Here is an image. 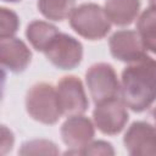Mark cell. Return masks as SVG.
Listing matches in <instances>:
<instances>
[{"instance_id": "obj_19", "label": "cell", "mask_w": 156, "mask_h": 156, "mask_svg": "<svg viewBox=\"0 0 156 156\" xmlns=\"http://www.w3.org/2000/svg\"><path fill=\"white\" fill-rule=\"evenodd\" d=\"M1 155H5L9 150L12 149L13 145V135L12 132L9 130L5 126H1Z\"/></svg>"}, {"instance_id": "obj_4", "label": "cell", "mask_w": 156, "mask_h": 156, "mask_svg": "<svg viewBox=\"0 0 156 156\" xmlns=\"http://www.w3.org/2000/svg\"><path fill=\"white\" fill-rule=\"evenodd\" d=\"M85 82L95 104L118 98L121 85L113 67L108 63H95L85 73Z\"/></svg>"}, {"instance_id": "obj_5", "label": "cell", "mask_w": 156, "mask_h": 156, "mask_svg": "<svg viewBox=\"0 0 156 156\" xmlns=\"http://www.w3.org/2000/svg\"><path fill=\"white\" fill-rule=\"evenodd\" d=\"M46 58L60 69L76 68L83 57V46L73 37L58 33L44 51Z\"/></svg>"}, {"instance_id": "obj_9", "label": "cell", "mask_w": 156, "mask_h": 156, "mask_svg": "<svg viewBox=\"0 0 156 156\" xmlns=\"http://www.w3.org/2000/svg\"><path fill=\"white\" fill-rule=\"evenodd\" d=\"M112 56L123 62H135L146 56L140 35L134 30H118L112 34L108 41Z\"/></svg>"}, {"instance_id": "obj_6", "label": "cell", "mask_w": 156, "mask_h": 156, "mask_svg": "<svg viewBox=\"0 0 156 156\" xmlns=\"http://www.w3.org/2000/svg\"><path fill=\"white\" fill-rule=\"evenodd\" d=\"M95 105L93 118L98 129L107 135L118 134L128 121V112L123 100L112 98Z\"/></svg>"}, {"instance_id": "obj_15", "label": "cell", "mask_w": 156, "mask_h": 156, "mask_svg": "<svg viewBox=\"0 0 156 156\" xmlns=\"http://www.w3.org/2000/svg\"><path fill=\"white\" fill-rule=\"evenodd\" d=\"M76 0H38L40 13L51 21H63L74 10Z\"/></svg>"}, {"instance_id": "obj_10", "label": "cell", "mask_w": 156, "mask_h": 156, "mask_svg": "<svg viewBox=\"0 0 156 156\" xmlns=\"http://www.w3.org/2000/svg\"><path fill=\"white\" fill-rule=\"evenodd\" d=\"M94 134V124L88 117L80 115L69 116L61 127V136L63 143L74 150H69L66 154H78L82 147L93 140Z\"/></svg>"}, {"instance_id": "obj_18", "label": "cell", "mask_w": 156, "mask_h": 156, "mask_svg": "<svg viewBox=\"0 0 156 156\" xmlns=\"http://www.w3.org/2000/svg\"><path fill=\"white\" fill-rule=\"evenodd\" d=\"M79 155H115V151L112 149V145L110 143L102 141V140H98L94 143H89L88 145H85L84 147H82L78 151Z\"/></svg>"}, {"instance_id": "obj_2", "label": "cell", "mask_w": 156, "mask_h": 156, "mask_svg": "<svg viewBox=\"0 0 156 156\" xmlns=\"http://www.w3.org/2000/svg\"><path fill=\"white\" fill-rule=\"evenodd\" d=\"M26 108L33 119L44 124H55L62 116L57 91L48 83H37L28 90Z\"/></svg>"}, {"instance_id": "obj_12", "label": "cell", "mask_w": 156, "mask_h": 156, "mask_svg": "<svg viewBox=\"0 0 156 156\" xmlns=\"http://www.w3.org/2000/svg\"><path fill=\"white\" fill-rule=\"evenodd\" d=\"M140 0H106L105 12L108 20L117 26H128L139 13Z\"/></svg>"}, {"instance_id": "obj_8", "label": "cell", "mask_w": 156, "mask_h": 156, "mask_svg": "<svg viewBox=\"0 0 156 156\" xmlns=\"http://www.w3.org/2000/svg\"><path fill=\"white\" fill-rule=\"evenodd\" d=\"M123 144L133 156L156 155V128L146 122H134L126 132Z\"/></svg>"}, {"instance_id": "obj_22", "label": "cell", "mask_w": 156, "mask_h": 156, "mask_svg": "<svg viewBox=\"0 0 156 156\" xmlns=\"http://www.w3.org/2000/svg\"><path fill=\"white\" fill-rule=\"evenodd\" d=\"M4 1H10V2H17V1H21V0H4Z\"/></svg>"}, {"instance_id": "obj_21", "label": "cell", "mask_w": 156, "mask_h": 156, "mask_svg": "<svg viewBox=\"0 0 156 156\" xmlns=\"http://www.w3.org/2000/svg\"><path fill=\"white\" fill-rule=\"evenodd\" d=\"M149 4H150V9L156 11V0H149Z\"/></svg>"}, {"instance_id": "obj_17", "label": "cell", "mask_w": 156, "mask_h": 156, "mask_svg": "<svg viewBox=\"0 0 156 156\" xmlns=\"http://www.w3.org/2000/svg\"><path fill=\"white\" fill-rule=\"evenodd\" d=\"M20 26V21L17 15L6 7L0 9V38H12L16 34Z\"/></svg>"}, {"instance_id": "obj_11", "label": "cell", "mask_w": 156, "mask_h": 156, "mask_svg": "<svg viewBox=\"0 0 156 156\" xmlns=\"http://www.w3.org/2000/svg\"><path fill=\"white\" fill-rule=\"evenodd\" d=\"M32 58L28 46L17 38H5L0 40V62L13 73L23 72Z\"/></svg>"}, {"instance_id": "obj_3", "label": "cell", "mask_w": 156, "mask_h": 156, "mask_svg": "<svg viewBox=\"0 0 156 156\" xmlns=\"http://www.w3.org/2000/svg\"><path fill=\"white\" fill-rule=\"evenodd\" d=\"M69 24L76 33L89 40L102 39L111 29V21L105 10L93 2L76 7L71 13Z\"/></svg>"}, {"instance_id": "obj_13", "label": "cell", "mask_w": 156, "mask_h": 156, "mask_svg": "<svg viewBox=\"0 0 156 156\" xmlns=\"http://www.w3.org/2000/svg\"><path fill=\"white\" fill-rule=\"evenodd\" d=\"M58 33L60 32L55 26L44 21H33L27 26L26 29V37L32 44V46L41 52L45 51L51 40Z\"/></svg>"}, {"instance_id": "obj_20", "label": "cell", "mask_w": 156, "mask_h": 156, "mask_svg": "<svg viewBox=\"0 0 156 156\" xmlns=\"http://www.w3.org/2000/svg\"><path fill=\"white\" fill-rule=\"evenodd\" d=\"M150 115H151V118H152V121H154V127L156 128V106H155V107L151 110Z\"/></svg>"}, {"instance_id": "obj_16", "label": "cell", "mask_w": 156, "mask_h": 156, "mask_svg": "<svg viewBox=\"0 0 156 156\" xmlns=\"http://www.w3.org/2000/svg\"><path fill=\"white\" fill-rule=\"evenodd\" d=\"M20 155L28 156V155H58L60 151L52 141L44 140V139H35L26 141L21 150L18 151Z\"/></svg>"}, {"instance_id": "obj_1", "label": "cell", "mask_w": 156, "mask_h": 156, "mask_svg": "<svg viewBox=\"0 0 156 156\" xmlns=\"http://www.w3.org/2000/svg\"><path fill=\"white\" fill-rule=\"evenodd\" d=\"M121 95L134 112L149 108L156 101V60L145 56L130 62L122 72Z\"/></svg>"}, {"instance_id": "obj_7", "label": "cell", "mask_w": 156, "mask_h": 156, "mask_svg": "<svg viewBox=\"0 0 156 156\" xmlns=\"http://www.w3.org/2000/svg\"><path fill=\"white\" fill-rule=\"evenodd\" d=\"M56 91L62 115H82L88 110L89 102L79 78L74 76L62 77L57 83Z\"/></svg>"}, {"instance_id": "obj_14", "label": "cell", "mask_w": 156, "mask_h": 156, "mask_svg": "<svg viewBox=\"0 0 156 156\" xmlns=\"http://www.w3.org/2000/svg\"><path fill=\"white\" fill-rule=\"evenodd\" d=\"M136 27L146 50L156 54V11L152 9H146L140 15Z\"/></svg>"}]
</instances>
